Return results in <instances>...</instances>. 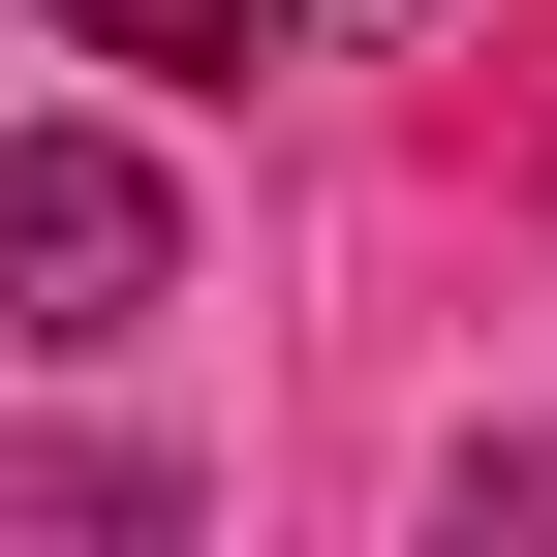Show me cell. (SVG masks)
I'll use <instances>...</instances> for the list:
<instances>
[{"mask_svg": "<svg viewBox=\"0 0 557 557\" xmlns=\"http://www.w3.org/2000/svg\"><path fill=\"white\" fill-rule=\"evenodd\" d=\"M156 278H186V218H156L124 124H32L0 156V341H156Z\"/></svg>", "mask_w": 557, "mask_h": 557, "instance_id": "cell-1", "label": "cell"}, {"mask_svg": "<svg viewBox=\"0 0 557 557\" xmlns=\"http://www.w3.org/2000/svg\"><path fill=\"white\" fill-rule=\"evenodd\" d=\"M94 62H156V94H278V62H341V32H403V0H62Z\"/></svg>", "mask_w": 557, "mask_h": 557, "instance_id": "cell-2", "label": "cell"}]
</instances>
